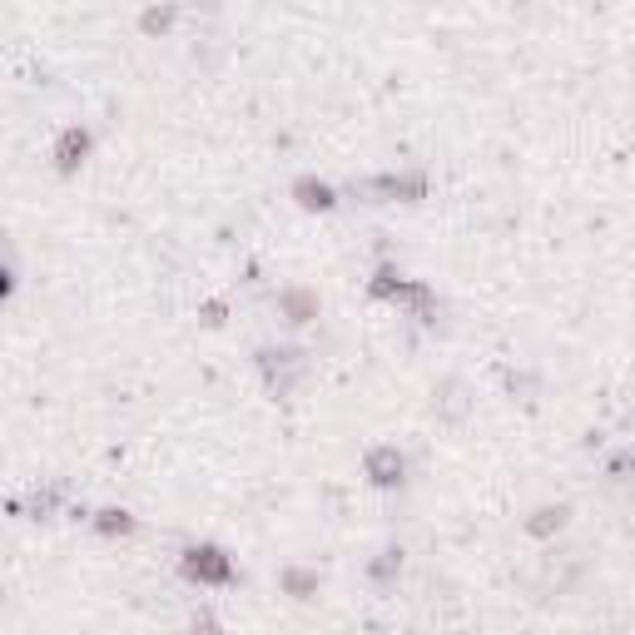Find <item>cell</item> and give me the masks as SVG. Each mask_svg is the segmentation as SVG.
Returning a JSON list of instances; mask_svg holds the SVG:
<instances>
[{
	"instance_id": "obj_1",
	"label": "cell",
	"mask_w": 635,
	"mask_h": 635,
	"mask_svg": "<svg viewBox=\"0 0 635 635\" xmlns=\"http://www.w3.org/2000/svg\"><path fill=\"white\" fill-rule=\"evenodd\" d=\"M373 472H378V482H392V472H402V462H397L392 452H378V457H373Z\"/></svg>"
}]
</instances>
